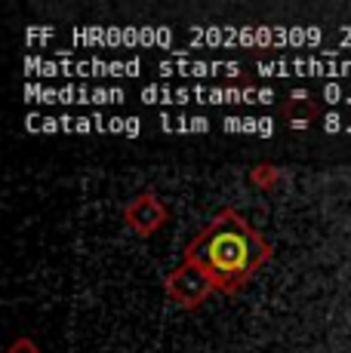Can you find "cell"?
<instances>
[{
    "mask_svg": "<svg viewBox=\"0 0 351 353\" xmlns=\"http://www.w3.org/2000/svg\"><path fill=\"white\" fill-rule=\"evenodd\" d=\"M268 255H272V246L234 209H222L185 249V261L198 264L222 292L244 286L268 261Z\"/></svg>",
    "mask_w": 351,
    "mask_h": 353,
    "instance_id": "1",
    "label": "cell"
},
{
    "mask_svg": "<svg viewBox=\"0 0 351 353\" xmlns=\"http://www.w3.org/2000/svg\"><path fill=\"white\" fill-rule=\"evenodd\" d=\"M126 215H130V225L136 228L139 234H151V230H158L160 221H164V209L154 200V194H139V200L126 209Z\"/></svg>",
    "mask_w": 351,
    "mask_h": 353,
    "instance_id": "3",
    "label": "cell"
},
{
    "mask_svg": "<svg viewBox=\"0 0 351 353\" xmlns=\"http://www.w3.org/2000/svg\"><path fill=\"white\" fill-rule=\"evenodd\" d=\"M167 292H170V298H176L179 304L194 307V304H200L210 292H216V283L198 268V264L185 261L170 280H167Z\"/></svg>",
    "mask_w": 351,
    "mask_h": 353,
    "instance_id": "2",
    "label": "cell"
}]
</instances>
